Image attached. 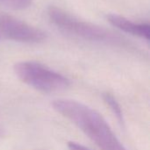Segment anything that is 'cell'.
I'll use <instances>...</instances> for the list:
<instances>
[{
  "label": "cell",
  "mask_w": 150,
  "mask_h": 150,
  "mask_svg": "<svg viewBox=\"0 0 150 150\" xmlns=\"http://www.w3.org/2000/svg\"><path fill=\"white\" fill-rule=\"evenodd\" d=\"M0 34L23 43H39L46 39V33L40 29L4 13H0Z\"/></svg>",
  "instance_id": "4"
},
{
  "label": "cell",
  "mask_w": 150,
  "mask_h": 150,
  "mask_svg": "<svg viewBox=\"0 0 150 150\" xmlns=\"http://www.w3.org/2000/svg\"><path fill=\"white\" fill-rule=\"evenodd\" d=\"M104 100L105 102L107 104V105L110 107V109L112 111V112L114 113V115L117 117V119L119 120V121L120 123L124 122V118H123V112H122V109L120 105V104L118 103V101L115 99V98L110 94V93H105L104 94Z\"/></svg>",
  "instance_id": "6"
},
{
  "label": "cell",
  "mask_w": 150,
  "mask_h": 150,
  "mask_svg": "<svg viewBox=\"0 0 150 150\" xmlns=\"http://www.w3.org/2000/svg\"><path fill=\"white\" fill-rule=\"evenodd\" d=\"M13 69L23 83L41 92H58L69 86L68 78L36 62H19Z\"/></svg>",
  "instance_id": "2"
},
{
  "label": "cell",
  "mask_w": 150,
  "mask_h": 150,
  "mask_svg": "<svg viewBox=\"0 0 150 150\" xmlns=\"http://www.w3.org/2000/svg\"><path fill=\"white\" fill-rule=\"evenodd\" d=\"M53 108L76 126L101 150H127L105 120L91 107L69 99H58Z\"/></svg>",
  "instance_id": "1"
},
{
  "label": "cell",
  "mask_w": 150,
  "mask_h": 150,
  "mask_svg": "<svg viewBox=\"0 0 150 150\" xmlns=\"http://www.w3.org/2000/svg\"><path fill=\"white\" fill-rule=\"evenodd\" d=\"M47 16L56 27L76 37L92 41H104L112 38L101 26L81 20L61 8L50 6L47 9Z\"/></svg>",
  "instance_id": "3"
},
{
  "label": "cell",
  "mask_w": 150,
  "mask_h": 150,
  "mask_svg": "<svg viewBox=\"0 0 150 150\" xmlns=\"http://www.w3.org/2000/svg\"><path fill=\"white\" fill-rule=\"evenodd\" d=\"M107 20L111 25L127 33L149 40L150 25L149 24L134 23L127 18L117 14L107 15Z\"/></svg>",
  "instance_id": "5"
},
{
  "label": "cell",
  "mask_w": 150,
  "mask_h": 150,
  "mask_svg": "<svg viewBox=\"0 0 150 150\" xmlns=\"http://www.w3.org/2000/svg\"><path fill=\"white\" fill-rule=\"evenodd\" d=\"M68 149L69 150H91L85 148L83 145H80V144H78L76 142H70L68 143Z\"/></svg>",
  "instance_id": "8"
},
{
  "label": "cell",
  "mask_w": 150,
  "mask_h": 150,
  "mask_svg": "<svg viewBox=\"0 0 150 150\" xmlns=\"http://www.w3.org/2000/svg\"><path fill=\"white\" fill-rule=\"evenodd\" d=\"M0 4L13 10H24L31 5L32 0H0Z\"/></svg>",
  "instance_id": "7"
}]
</instances>
